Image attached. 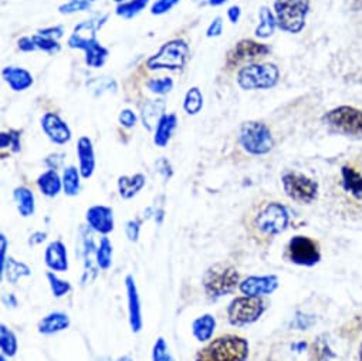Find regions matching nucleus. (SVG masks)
Segmentation results:
<instances>
[{
  "instance_id": "obj_1",
  "label": "nucleus",
  "mask_w": 362,
  "mask_h": 361,
  "mask_svg": "<svg viewBox=\"0 0 362 361\" xmlns=\"http://www.w3.org/2000/svg\"><path fill=\"white\" fill-rule=\"evenodd\" d=\"M332 205L346 219H362V152L349 155L331 185Z\"/></svg>"
},
{
  "instance_id": "obj_2",
  "label": "nucleus",
  "mask_w": 362,
  "mask_h": 361,
  "mask_svg": "<svg viewBox=\"0 0 362 361\" xmlns=\"http://www.w3.org/2000/svg\"><path fill=\"white\" fill-rule=\"evenodd\" d=\"M288 224L290 214L287 208L277 201H267L255 208L246 228L257 242L267 245L281 235L288 228Z\"/></svg>"
},
{
  "instance_id": "obj_3",
  "label": "nucleus",
  "mask_w": 362,
  "mask_h": 361,
  "mask_svg": "<svg viewBox=\"0 0 362 361\" xmlns=\"http://www.w3.org/2000/svg\"><path fill=\"white\" fill-rule=\"evenodd\" d=\"M107 19L108 16L104 15L97 19L81 22L74 28L69 39V46L71 49H81L86 52V63L93 69L103 67L108 57V50L97 40V30L101 29Z\"/></svg>"
},
{
  "instance_id": "obj_4",
  "label": "nucleus",
  "mask_w": 362,
  "mask_h": 361,
  "mask_svg": "<svg viewBox=\"0 0 362 361\" xmlns=\"http://www.w3.org/2000/svg\"><path fill=\"white\" fill-rule=\"evenodd\" d=\"M249 341L236 334H225L212 340L195 357V361H247Z\"/></svg>"
},
{
  "instance_id": "obj_5",
  "label": "nucleus",
  "mask_w": 362,
  "mask_h": 361,
  "mask_svg": "<svg viewBox=\"0 0 362 361\" xmlns=\"http://www.w3.org/2000/svg\"><path fill=\"white\" fill-rule=\"evenodd\" d=\"M240 285L239 272L226 263H215L206 269L202 277V286L206 296L212 300L222 299L236 290Z\"/></svg>"
},
{
  "instance_id": "obj_6",
  "label": "nucleus",
  "mask_w": 362,
  "mask_h": 361,
  "mask_svg": "<svg viewBox=\"0 0 362 361\" xmlns=\"http://www.w3.org/2000/svg\"><path fill=\"white\" fill-rule=\"evenodd\" d=\"M310 0H276L274 12L277 26L287 33H300L305 26Z\"/></svg>"
},
{
  "instance_id": "obj_7",
  "label": "nucleus",
  "mask_w": 362,
  "mask_h": 361,
  "mask_svg": "<svg viewBox=\"0 0 362 361\" xmlns=\"http://www.w3.org/2000/svg\"><path fill=\"white\" fill-rule=\"evenodd\" d=\"M322 122L334 132L351 138H362V110L341 105L328 111Z\"/></svg>"
},
{
  "instance_id": "obj_8",
  "label": "nucleus",
  "mask_w": 362,
  "mask_h": 361,
  "mask_svg": "<svg viewBox=\"0 0 362 361\" xmlns=\"http://www.w3.org/2000/svg\"><path fill=\"white\" fill-rule=\"evenodd\" d=\"M189 59V46L185 40H170L165 43L156 55L148 59L146 67L151 70H182Z\"/></svg>"
},
{
  "instance_id": "obj_9",
  "label": "nucleus",
  "mask_w": 362,
  "mask_h": 361,
  "mask_svg": "<svg viewBox=\"0 0 362 361\" xmlns=\"http://www.w3.org/2000/svg\"><path fill=\"white\" fill-rule=\"evenodd\" d=\"M239 142L250 155H266L274 147L270 128L262 121H247L240 127Z\"/></svg>"
},
{
  "instance_id": "obj_10",
  "label": "nucleus",
  "mask_w": 362,
  "mask_h": 361,
  "mask_svg": "<svg viewBox=\"0 0 362 361\" xmlns=\"http://www.w3.org/2000/svg\"><path fill=\"white\" fill-rule=\"evenodd\" d=\"M267 310V304L262 297L239 296L228 306V320L235 327H245L256 323Z\"/></svg>"
},
{
  "instance_id": "obj_11",
  "label": "nucleus",
  "mask_w": 362,
  "mask_h": 361,
  "mask_svg": "<svg viewBox=\"0 0 362 361\" xmlns=\"http://www.w3.org/2000/svg\"><path fill=\"white\" fill-rule=\"evenodd\" d=\"M280 71L276 64H249L239 70L238 84L243 90H266L279 83Z\"/></svg>"
},
{
  "instance_id": "obj_12",
  "label": "nucleus",
  "mask_w": 362,
  "mask_h": 361,
  "mask_svg": "<svg viewBox=\"0 0 362 361\" xmlns=\"http://www.w3.org/2000/svg\"><path fill=\"white\" fill-rule=\"evenodd\" d=\"M281 184L286 195L300 205H310L318 197V184L300 172L288 171L283 173Z\"/></svg>"
},
{
  "instance_id": "obj_13",
  "label": "nucleus",
  "mask_w": 362,
  "mask_h": 361,
  "mask_svg": "<svg viewBox=\"0 0 362 361\" xmlns=\"http://www.w3.org/2000/svg\"><path fill=\"white\" fill-rule=\"evenodd\" d=\"M286 258L297 266L313 268L321 260L320 243L310 236L296 235L286 246Z\"/></svg>"
},
{
  "instance_id": "obj_14",
  "label": "nucleus",
  "mask_w": 362,
  "mask_h": 361,
  "mask_svg": "<svg viewBox=\"0 0 362 361\" xmlns=\"http://www.w3.org/2000/svg\"><path fill=\"white\" fill-rule=\"evenodd\" d=\"M270 53V47L267 45L245 39L240 40L229 53H228V66H238L245 62H253L256 59L264 57Z\"/></svg>"
},
{
  "instance_id": "obj_15",
  "label": "nucleus",
  "mask_w": 362,
  "mask_h": 361,
  "mask_svg": "<svg viewBox=\"0 0 362 361\" xmlns=\"http://www.w3.org/2000/svg\"><path fill=\"white\" fill-rule=\"evenodd\" d=\"M279 277L276 275L266 276H249L239 285V290L243 296L262 297L274 293L279 289Z\"/></svg>"
},
{
  "instance_id": "obj_16",
  "label": "nucleus",
  "mask_w": 362,
  "mask_h": 361,
  "mask_svg": "<svg viewBox=\"0 0 362 361\" xmlns=\"http://www.w3.org/2000/svg\"><path fill=\"white\" fill-rule=\"evenodd\" d=\"M125 289H127V299H128V321H129L131 331L136 334V333H141L144 327V319H142V307H141L138 287L132 275H128L125 277Z\"/></svg>"
},
{
  "instance_id": "obj_17",
  "label": "nucleus",
  "mask_w": 362,
  "mask_h": 361,
  "mask_svg": "<svg viewBox=\"0 0 362 361\" xmlns=\"http://www.w3.org/2000/svg\"><path fill=\"white\" fill-rule=\"evenodd\" d=\"M86 221L93 232L107 236L114 231V212L110 207L94 205L86 214Z\"/></svg>"
},
{
  "instance_id": "obj_18",
  "label": "nucleus",
  "mask_w": 362,
  "mask_h": 361,
  "mask_svg": "<svg viewBox=\"0 0 362 361\" xmlns=\"http://www.w3.org/2000/svg\"><path fill=\"white\" fill-rule=\"evenodd\" d=\"M81 255L84 263V273H83V285L91 283L98 275V265H97V246L94 243V238L91 232L83 231L81 232Z\"/></svg>"
},
{
  "instance_id": "obj_19",
  "label": "nucleus",
  "mask_w": 362,
  "mask_h": 361,
  "mask_svg": "<svg viewBox=\"0 0 362 361\" xmlns=\"http://www.w3.org/2000/svg\"><path fill=\"white\" fill-rule=\"evenodd\" d=\"M42 128L49 139L57 145H64L71 139V131L69 125L57 114H45V117L42 118Z\"/></svg>"
},
{
  "instance_id": "obj_20",
  "label": "nucleus",
  "mask_w": 362,
  "mask_h": 361,
  "mask_svg": "<svg viewBox=\"0 0 362 361\" xmlns=\"http://www.w3.org/2000/svg\"><path fill=\"white\" fill-rule=\"evenodd\" d=\"M45 263L52 272H67V248L62 241H53L47 245L45 251Z\"/></svg>"
},
{
  "instance_id": "obj_21",
  "label": "nucleus",
  "mask_w": 362,
  "mask_h": 361,
  "mask_svg": "<svg viewBox=\"0 0 362 361\" xmlns=\"http://www.w3.org/2000/svg\"><path fill=\"white\" fill-rule=\"evenodd\" d=\"M77 155L80 161V173L84 179L93 176L95 169V154L93 142L88 137H81L77 144Z\"/></svg>"
},
{
  "instance_id": "obj_22",
  "label": "nucleus",
  "mask_w": 362,
  "mask_h": 361,
  "mask_svg": "<svg viewBox=\"0 0 362 361\" xmlns=\"http://www.w3.org/2000/svg\"><path fill=\"white\" fill-rule=\"evenodd\" d=\"M70 324H71L70 317L66 313L53 311L39 321L37 331L43 336H52V334L67 330L70 327Z\"/></svg>"
},
{
  "instance_id": "obj_23",
  "label": "nucleus",
  "mask_w": 362,
  "mask_h": 361,
  "mask_svg": "<svg viewBox=\"0 0 362 361\" xmlns=\"http://www.w3.org/2000/svg\"><path fill=\"white\" fill-rule=\"evenodd\" d=\"M2 76L13 91H25L33 84L32 74L25 69H19L13 66L5 67L2 71Z\"/></svg>"
},
{
  "instance_id": "obj_24",
  "label": "nucleus",
  "mask_w": 362,
  "mask_h": 361,
  "mask_svg": "<svg viewBox=\"0 0 362 361\" xmlns=\"http://www.w3.org/2000/svg\"><path fill=\"white\" fill-rule=\"evenodd\" d=\"M146 178L142 173H135L132 176H119L118 178V193L122 200H132L138 193L145 187Z\"/></svg>"
},
{
  "instance_id": "obj_25",
  "label": "nucleus",
  "mask_w": 362,
  "mask_h": 361,
  "mask_svg": "<svg viewBox=\"0 0 362 361\" xmlns=\"http://www.w3.org/2000/svg\"><path fill=\"white\" fill-rule=\"evenodd\" d=\"M37 187L47 198H54L63 190V179L54 169H49L37 178Z\"/></svg>"
},
{
  "instance_id": "obj_26",
  "label": "nucleus",
  "mask_w": 362,
  "mask_h": 361,
  "mask_svg": "<svg viewBox=\"0 0 362 361\" xmlns=\"http://www.w3.org/2000/svg\"><path fill=\"white\" fill-rule=\"evenodd\" d=\"M215 328H216V319L211 313L199 316L192 323V334L199 343L209 341L214 337Z\"/></svg>"
},
{
  "instance_id": "obj_27",
  "label": "nucleus",
  "mask_w": 362,
  "mask_h": 361,
  "mask_svg": "<svg viewBox=\"0 0 362 361\" xmlns=\"http://www.w3.org/2000/svg\"><path fill=\"white\" fill-rule=\"evenodd\" d=\"M176 125H177L176 115L175 114H165L159 120V122H158V125L155 128L153 144L156 147H160V148L166 147L169 139H170V137H172V134H173V131L176 130Z\"/></svg>"
},
{
  "instance_id": "obj_28",
  "label": "nucleus",
  "mask_w": 362,
  "mask_h": 361,
  "mask_svg": "<svg viewBox=\"0 0 362 361\" xmlns=\"http://www.w3.org/2000/svg\"><path fill=\"white\" fill-rule=\"evenodd\" d=\"M13 198L18 205V211L21 217L29 218L35 214L36 204H35V195L33 193L26 187H19L13 191Z\"/></svg>"
},
{
  "instance_id": "obj_29",
  "label": "nucleus",
  "mask_w": 362,
  "mask_h": 361,
  "mask_svg": "<svg viewBox=\"0 0 362 361\" xmlns=\"http://www.w3.org/2000/svg\"><path fill=\"white\" fill-rule=\"evenodd\" d=\"M165 110V101L163 100H153L149 101L144 110H142V122L144 127H146V130H153L156 128L159 120L165 115L163 114Z\"/></svg>"
},
{
  "instance_id": "obj_30",
  "label": "nucleus",
  "mask_w": 362,
  "mask_h": 361,
  "mask_svg": "<svg viewBox=\"0 0 362 361\" xmlns=\"http://www.w3.org/2000/svg\"><path fill=\"white\" fill-rule=\"evenodd\" d=\"M30 275H32V269L26 263L19 262L15 258L9 256L8 262H6V266H5V270L0 276H2V277L6 276L9 283L16 285L22 277H29Z\"/></svg>"
},
{
  "instance_id": "obj_31",
  "label": "nucleus",
  "mask_w": 362,
  "mask_h": 361,
  "mask_svg": "<svg viewBox=\"0 0 362 361\" xmlns=\"http://www.w3.org/2000/svg\"><path fill=\"white\" fill-rule=\"evenodd\" d=\"M259 18H260V23L256 29V36L260 38V39H267L270 38L274 30H276V26H277V21H276V16L273 15V12L263 6L260 9V13H259Z\"/></svg>"
},
{
  "instance_id": "obj_32",
  "label": "nucleus",
  "mask_w": 362,
  "mask_h": 361,
  "mask_svg": "<svg viewBox=\"0 0 362 361\" xmlns=\"http://www.w3.org/2000/svg\"><path fill=\"white\" fill-rule=\"evenodd\" d=\"M0 350H2V354H5L9 358L15 357L19 350L16 334L5 324L0 326Z\"/></svg>"
},
{
  "instance_id": "obj_33",
  "label": "nucleus",
  "mask_w": 362,
  "mask_h": 361,
  "mask_svg": "<svg viewBox=\"0 0 362 361\" xmlns=\"http://www.w3.org/2000/svg\"><path fill=\"white\" fill-rule=\"evenodd\" d=\"M80 169L76 166H67L63 173V190L67 197H76L80 193Z\"/></svg>"
},
{
  "instance_id": "obj_34",
  "label": "nucleus",
  "mask_w": 362,
  "mask_h": 361,
  "mask_svg": "<svg viewBox=\"0 0 362 361\" xmlns=\"http://www.w3.org/2000/svg\"><path fill=\"white\" fill-rule=\"evenodd\" d=\"M335 354L331 351L328 341L321 336L318 337L310 348V360L311 361H332Z\"/></svg>"
},
{
  "instance_id": "obj_35",
  "label": "nucleus",
  "mask_w": 362,
  "mask_h": 361,
  "mask_svg": "<svg viewBox=\"0 0 362 361\" xmlns=\"http://www.w3.org/2000/svg\"><path fill=\"white\" fill-rule=\"evenodd\" d=\"M112 243L107 236H103L97 246V265L101 270H108L112 265Z\"/></svg>"
},
{
  "instance_id": "obj_36",
  "label": "nucleus",
  "mask_w": 362,
  "mask_h": 361,
  "mask_svg": "<svg viewBox=\"0 0 362 361\" xmlns=\"http://www.w3.org/2000/svg\"><path fill=\"white\" fill-rule=\"evenodd\" d=\"M149 4V0H131V2L118 5L115 13L122 19H132L139 15Z\"/></svg>"
},
{
  "instance_id": "obj_37",
  "label": "nucleus",
  "mask_w": 362,
  "mask_h": 361,
  "mask_svg": "<svg viewBox=\"0 0 362 361\" xmlns=\"http://www.w3.org/2000/svg\"><path fill=\"white\" fill-rule=\"evenodd\" d=\"M47 277V282H49V286H50V290L53 293V296L56 299H60V297H64L66 294H69L73 289L71 283L69 280H64V279H60L54 272H47L46 275Z\"/></svg>"
},
{
  "instance_id": "obj_38",
  "label": "nucleus",
  "mask_w": 362,
  "mask_h": 361,
  "mask_svg": "<svg viewBox=\"0 0 362 361\" xmlns=\"http://www.w3.org/2000/svg\"><path fill=\"white\" fill-rule=\"evenodd\" d=\"M204 107V96L198 87H192L188 90L184 101V108L188 114L195 115L198 114Z\"/></svg>"
},
{
  "instance_id": "obj_39",
  "label": "nucleus",
  "mask_w": 362,
  "mask_h": 361,
  "mask_svg": "<svg viewBox=\"0 0 362 361\" xmlns=\"http://www.w3.org/2000/svg\"><path fill=\"white\" fill-rule=\"evenodd\" d=\"M33 39V43H35V47L36 50H43L46 53H50V55H54L57 52H60V45L57 40L54 39H50V38H46L40 33L32 36Z\"/></svg>"
},
{
  "instance_id": "obj_40",
  "label": "nucleus",
  "mask_w": 362,
  "mask_h": 361,
  "mask_svg": "<svg viewBox=\"0 0 362 361\" xmlns=\"http://www.w3.org/2000/svg\"><path fill=\"white\" fill-rule=\"evenodd\" d=\"M0 147H2V149L11 148L13 152H21V132L11 130L9 132L0 134Z\"/></svg>"
},
{
  "instance_id": "obj_41",
  "label": "nucleus",
  "mask_w": 362,
  "mask_h": 361,
  "mask_svg": "<svg viewBox=\"0 0 362 361\" xmlns=\"http://www.w3.org/2000/svg\"><path fill=\"white\" fill-rule=\"evenodd\" d=\"M94 2H97V0H70V2H67L66 5H62L59 11L63 15L84 12V11H88Z\"/></svg>"
},
{
  "instance_id": "obj_42",
  "label": "nucleus",
  "mask_w": 362,
  "mask_h": 361,
  "mask_svg": "<svg viewBox=\"0 0 362 361\" xmlns=\"http://www.w3.org/2000/svg\"><path fill=\"white\" fill-rule=\"evenodd\" d=\"M152 361H175L163 337H158L152 348Z\"/></svg>"
},
{
  "instance_id": "obj_43",
  "label": "nucleus",
  "mask_w": 362,
  "mask_h": 361,
  "mask_svg": "<svg viewBox=\"0 0 362 361\" xmlns=\"http://www.w3.org/2000/svg\"><path fill=\"white\" fill-rule=\"evenodd\" d=\"M146 87H148V90H151L152 93L163 96V94H166V93H169V91L172 90L173 81H172V79H169V77L151 79V80L146 83Z\"/></svg>"
},
{
  "instance_id": "obj_44",
  "label": "nucleus",
  "mask_w": 362,
  "mask_h": 361,
  "mask_svg": "<svg viewBox=\"0 0 362 361\" xmlns=\"http://www.w3.org/2000/svg\"><path fill=\"white\" fill-rule=\"evenodd\" d=\"M179 2L180 0H156L153 6L151 8V13L156 15V16L163 15V13L169 12L173 6H176Z\"/></svg>"
},
{
  "instance_id": "obj_45",
  "label": "nucleus",
  "mask_w": 362,
  "mask_h": 361,
  "mask_svg": "<svg viewBox=\"0 0 362 361\" xmlns=\"http://www.w3.org/2000/svg\"><path fill=\"white\" fill-rule=\"evenodd\" d=\"M141 234V222L136 219H131L125 224V235L129 242L136 243Z\"/></svg>"
},
{
  "instance_id": "obj_46",
  "label": "nucleus",
  "mask_w": 362,
  "mask_h": 361,
  "mask_svg": "<svg viewBox=\"0 0 362 361\" xmlns=\"http://www.w3.org/2000/svg\"><path fill=\"white\" fill-rule=\"evenodd\" d=\"M8 249H9V241L5 236V234H2L0 235V275L4 273L6 262H8V256H6Z\"/></svg>"
},
{
  "instance_id": "obj_47",
  "label": "nucleus",
  "mask_w": 362,
  "mask_h": 361,
  "mask_svg": "<svg viewBox=\"0 0 362 361\" xmlns=\"http://www.w3.org/2000/svg\"><path fill=\"white\" fill-rule=\"evenodd\" d=\"M222 32H223V21H222V18H215L206 30V36L208 38H219L222 35Z\"/></svg>"
},
{
  "instance_id": "obj_48",
  "label": "nucleus",
  "mask_w": 362,
  "mask_h": 361,
  "mask_svg": "<svg viewBox=\"0 0 362 361\" xmlns=\"http://www.w3.org/2000/svg\"><path fill=\"white\" fill-rule=\"evenodd\" d=\"M121 125H124L125 128H132L136 122V115L131 111V110H122L119 113V117H118Z\"/></svg>"
},
{
  "instance_id": "obj_49",
  "label": "nucleus",
  "mask_w": 362,
  "mask_h": 361,
  "mask_svg": "<svg viewBox=\"0 0 362 361\" xmlns=\"http://www.w3.org/2000/svg\"><path fill=\"white\" fill-rule=\"evenodd\" d=\"M156 169H158L159 173L163 175L165 179H169L172 176V173H173L172 166H170V164H169V161L166 158H160L159 161H156Z\"/></svg>"
},
{
  "instance_id": "obj_50",
  "label": "nucleus",
  "mask_w": 362,
  "mask_h": 361,
  "mask_svg": "<svg viewBox=\"0 0 362 361\" xmlns=\"http://www.w3.org/2000/svg\"><path fill=\"white\" fill-rule=\"evenodd\" d=\"M39 33L43 35V36H46V38H50V39L57 40V39L63 38L64 29H63L62 26H56V28H49V29H45V30H40Z\"/></svg>"
},
{
  "instance_id": "obj_51",
  "label": "nucleus",
  "mask_w": 362,
  "mask_h": 361,
  "mask_svg": "<svg viewBox=\"0 0 362 361\" xmlns=\"http://www.w3.org/2000/svg\"><path fill=\"white\" fill-rule=\"evenodd\" d=\"M63 158H64L63 154H53V155H49V156L46 158V164H47V166H49L50 169H54V171H56V169L62 165Z\"/></svg>"
},
{
  "instance_id": "obj_52",
  "label": "nucleus",
  "mask_w": 362,
  "mask_h": 361,
  "mask_svg": "<svg viewBox=\"0 0 362 361\" xmlns=\"http://www.w3.org/2000/svg\"><path fill=\"white\" fill-rule=\"evenodd\" d=\"M19 49L22 52H35L36 47H35V43H33V39L32 38H23L19 40Z\"/></svg>"
},
{
  "instance_id": "obj_53",
  "label": "nucleus",
  "mask_w": 362,
  "mask_h": 361,
  "mask_svg": "<svg viewBox=\"0 0 362 361\" xmlns=\"http://www.w3.org/2000/svg\"><path fill=\"white\" fill-rule=\"evenodd\" d=\"M240 16H242V11H240L239 6H232V8L228 11V18H229V21H230L233 25L239 22Z\"/></svg>"
},
{
  "instance_id": "obj_54",
  "label": "nucleus",
  "mask_w": 362,
  "mask_h": 361,
  "mask_svg": "<svg viewBox=\"0 0 362 361\" xmlns=\"http://www.w3.org/2000/svg\"><path fill=\"white\" fill-rule=\"evenodd\" d=\"M46 238H47V234H45V232H36V234H33V235L29 238V245H30V246L40 245V243H43V242L46 241Z\"/></svg>"
},
{
  "instance_id": "obj_55",
  "label": "nucleus",
  "mask_w": 362,
  "mask_h": 361,
  "mask_svg": "<svg viewBox=\"0 0 362 361\" xmlns=\"http://www.w3.org/2000/svg\"><path fill=\"white\" fill-rule=\"evenodd\" d=\"M4 303L5 304H8V306H11V307H16L18 306V299L15 297V294H6L5 297H4Z\"/></svg>"
},
{
  "instance_id": "obj_56",
  "label": "nucleus",
  "mask_w": 362,
  "mask_h": 361,
  "mask_svg": "<svg viewBox=\"0 0 362 361\" xmlns=\"http://www.w3.org/2000/svg\"><path fill=\"white\" fill-rule=\"evenodd\" d=\"M228 0H209V5L211 6H221V5H223V4H226Z\"/></svg>"
},
{
  "instance_id": "obj_57",
  "label": "nucleus",
  "mask_w": 362,
  "mask_h": 361,
  "mask_svg": "<svg viewBox=\"0 0 362 361\" xmlns=\"http://www.w3.org/2000/svg\"><path fill=\"white\" fill-rule=\"evenodd\" d=\"M352 8L354 9H362V0H354Z\"/></svg>"
},
{
  "instance_id": "obj_58",
  "label": "nucleus",
  "mask_w": 362,
  "mask_h": 361,
  "mask_svg": "<svg viewBox=\"0 0 362 361\" xmlns=\"http://www.w3.org/2000/svg\"><path fill=\"white\" fill-rule=\"evenodd\" d=\"M117 361H132V358H131L129 355H122V357H119Z\"/></svg>"
},
{
  "instance_id": "obj_59",
  "label": "nucleus",
  "mask_w": 362,
  "mask_h": 361,
  "mask_svg": "<svg viewBox=\"0 0 362 361\" xmlns=\"http://www.w3.org/2000/svg\"><path fill=\"white\" fill-rule=\"evenodd\" d=\"M358 360L362 361V344L359 345V351H358Z\"/></svg>"
},
{
  "instance_id": "obj_60",
  "label": "nucleus",
  "mask_w": 362,
  "mask_h": 361,
  "mask_svg": "<svg viewBox=\"0 0 362 361\" xmlns=\"http://www.w3.org/2000/svg\"><path fill=\"white\" fill-rule=\"evenodd\" d=\"M0 361H6V355L5 354L0 355Z\"/></svg>"
},
{
  "instance_id": "obj_61",
  "label": "nucleus",
  "mask_w": 362,
  "mask_h": 361,
  "mask_svg": "<svg viewBox=\"0 0 362 361\" xmlns=\"http://www.w3.org/2000/svg\"><path fill=\"white\" fill-rule=\"evenodd\" d=\"M115 2H118V4H122V2H125V0H115Z\"/></svg>"
}]
</instances>
